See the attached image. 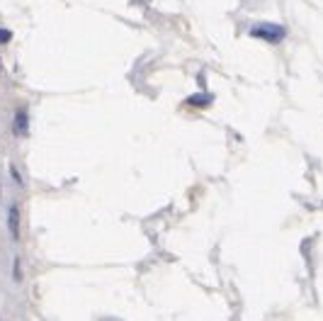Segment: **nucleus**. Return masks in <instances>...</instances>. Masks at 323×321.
<instances>
[{
  "mask_svg": "<svg viewBox=\"0 0 323 321\" xmlns=\"http://www.w3.org/2000/svg\"><path fill=\"white\" fill-rule=\"evenodd\" d=\"M0 76H3V61H0Z\"/></svg>",
  "mask_w": 323,
  "mask_h": 321,
  "instance_id": "9",
  "label": "nucleus"
},
{
  "mask_svg": "<svg viewBox=\"0 0 323 321\" xmlns=\"http://www.w3.org/2000/svg\"><path fill=\"white\" fill-rule=\"evenodd\" d=\"M10 42H13V32L0 27V46H5V44H10Z\"/></svg>",
  "mask_w": 323,
  "mask_h": 321,
  "instance_id": "7",
  "label": "nucleus"
},
{
  "mask_svg": "<svg viewBox=\"0 0 323 321\" xmlns=\"http://www.w3.org/2000/svg\"><path fill=\"white\" fill-rule=\"evenodd\" d=\"M8 231L13 241H20V205L17 202L8 207Z\"/></svg>",
  "mask_w": 323,
  "mask_h": 321,
  "instance_id": "3",
  "label": "nucleus"
},
{
  "mask_svg": "<svg viewBox=\"0 0 323 321\" xmlns=\"http://www.w3.org/2000/svg\"><path fill=\"white\" fill-rule=\"evenodd\" d=\"M100 321H122V319H117V316H102Z\"/></svg>",
  "mask_w": 323,
  "mask_h": 321,
  "instance_id": "8",
  "label": "nucleus"
},
{
  "mask_svg": "<svg viewBox=\"0 0 323 321\" xmlns=\"http://www.w3.org/2000/svg\"><path fill=\"white\" fill-rule=\"evenodd\" d=\"M13 134L15 137H27L29 134V112H27V107H20V110L15 112Z\"/></svg>",
  "mask_w": 323,
  "mask_h": 321,
  "instance_id": "2",
  "label": "nucleus"
},
{
  "mask_svg": "<svg viewBox=\"0 0 323 321\" xmlns=\"http://www.w3.org/2000/svg\"><path fill=\"white\" fill-rule=\"evenodd\" d=\"M0 195H3V187H0Z\"/></svg>",
  "mask_w": 323,
  "mask_h": 321,
  "instance_id": "10",
  "label": "nucleus"
},
{
  "mask_svg": "<svg viewBox=\"0 0 323 321\" xmlns=\"http://www.w3.org/2000/svg\"><path fill=\"white\" fill-rule=\"evenodd\" d=\"M251 37L253 39H263L267 44H280L287 37V29L282 25H275V22H258V25L251 27Z\"/></svg>",
  "mask_w": 323,
  "mask_h": 321,
  "instance_id": "1",
  "label": "nucleus"
},
{
  "mask_svg": "<svg viewBox=\"0 0 323 321\" xmlns=\"http://www.w3.org/2000/svg\"><path fill=\"white\" fill-rule=\"evenodd\" d=\"M8 170H10V178L15 180V185H20V187H22V185H25V180H22V175H20L17 166H15V163H10V166H8Z\"/></svg>",
  "mask_w": 323,
  "mask_h": 321,
  "instance_id": "6",
  "label": "nucleus"
},
{
  "mask_svg": "<svg viewBox=\"0 0 323 321\" xmlns=\"http://www.w3.org/2000/svg\"><path fill=\"white\" fill-rule=\"evenodd\" d=\"M211 102H214L211 93H197L192 98H187V105H192V107H209Z\"/></svg>",
  "mask_w": 323,
  "mask_h": 321,
  "instance_id": "4",
  "label": "nucleus"
},
{
  "mask_svg": "<svg viewBox=\"0 0 323 321\" xmlns=\"http://www.w3.org/2000/svg\"><path fill=\"white\" fill-rule=\"evenodd\" d=\"M13 280L15 282H22V261H20V255H15L13 261Z\"/></svg>",
  "mask_w": 323,
  "mask_h": 321,
  "instance_id": "5",
  "label": "nucleus"
}]
</instances>
